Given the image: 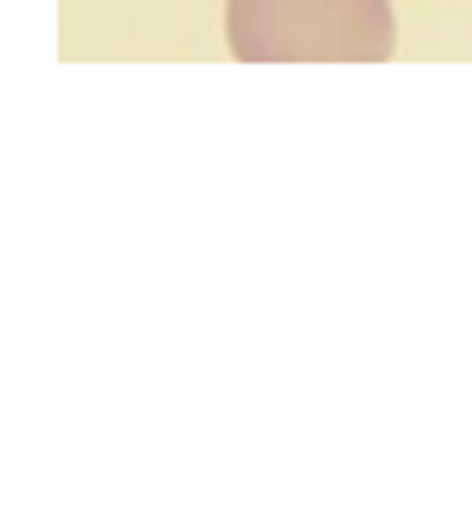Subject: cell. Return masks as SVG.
I'll use <instances>...</instances> for the list:
<instances>
[{"instance_id": "cell-1", "label": "cell", "mask_w": 472, "mask_h": 512, "mask_svg": "<svg viewBox=\"0 0 472 512\" xmlns=\"http://www.w3.org/2000/svg\"><path fill=\"white\" fill-rule=\"evenodd\" d=\"M225 41L242 64H386L392 0H225Z\"/></svg>"}]
</instances>
